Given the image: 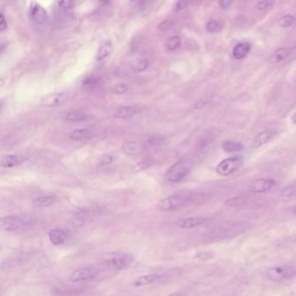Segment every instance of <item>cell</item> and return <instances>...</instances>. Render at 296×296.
<instances>
[{
	"instance_id": "7bdbcfd3",
	"label": "cell",
	"mask_w": 296,
	"mask_h": 296,
	"mask_svg": "<svg viewBox=\"0 0 296 296\" xmlns=\"http://www.w3.org/2000/svg\"><path fill=\"white\" fill-rule=\"evenodd\" d=\"M232 0H220L219 7L222 10H226L231 6Z\"/></svg>"
},
{
	"instance_id": "d6a6232c",
	"label": "cell",
	"mask_w": 296,
	"mask_h": 296,
	"mask_svg": "<svg viewBox=\"0 0 296 296\" xmlns=\"http://www.w3.org/2000/svg\"><path fill=\"white\" fill-rule=\"evenodd\" d=\"M57 2L59 8L64 12L71 9V5H72V0H57Z\"/></svg>"
},
{
	"instance_id": "f1b7e54d",
	"label": "cell",
	"mask_w": 296,
	"mask_h": 296,
	"mask_svg": "<svg viewBox=\"0 0 296 296\" xmlns=\"http://www.w3.org/2000/svg\"><path fill=\"white\" fill-rule=\"evenodd\" d=\"M207 31L210 33H217L221 31V25L216 20H210L206 25Z\"/></svg>"
},
{
	"instance_id": "5b68a950",
	"label": "cell",
	"mask_w": 296,
	"mask_h": 296,
	"mask_svg": "<svg viewBox=\"0 0 296 296\" xmlns=\"http://www.w3.org/2000/svg\"><path fill=\"white\" fill-rule=\"evenodd\" d=\"M32 220L21 216H8L0 217V228L6 231H16L30 225Z\"/></svg>"
},
{
	"instance_id": "4fadbf2b",
	"label": "cell",
	"mask_w": 296,
	"mask_h": 296,
	"mask_svg": "<svg viewBox=\"0 0 296 296\" xmlns=\"http://www.w3.org/2000/svg\"><path fill=\"white\" fill-rule=\"evenodd\" d=\"M48 234H49L50 241L55 246H59L64 243L68 237L67 232L59 228L51 229Z\"/></svg>"
},
{
	"instance_id": "1f68e13d",
	"label": "cell",
	"mask_w": 296,
	"mask_h": 296,
	"mask_svg": "<svg viewBox=\"0 0 296 296\" xmlns=\"http://www.w3.org/2000/svg\"><path fill=\"white\" fill-rule=\"evenodd\" d=\"M149 65H150L149 60L142 59V60H140V61L136 63V65H134L133 70L135 72H142V71H144L146 69L148 68Z\"/></svg>"
},
{
	"instance_id": "ab89813d",
	"label": "cell",
	"mask_w": 296,
	"mask_h": 296,
	"mask_svg": "<svg viewBox=\"0 0 296 296\" xmlns=\"http://www.w3.org/2000/svg\"><path fill=\"white\" fill-rule=\"evenodd\" d=\"M71 224L73 226L74 228L81 227V226L85 224V219H83V218H76V219L73 220V221L71 222Z\"/></svg>"
},
{
	"instance_id": "b9f144b4",
	"label": "cell",
	"mask_w": 296,
	"mask_h": 296,
	"mask_svg": "<svg viewBox=\"0 0 296 296\" xmlns=\"http://www.w3.org/2000/svg\"><path fill=\"white\" fill-rule=\"evenodd\" d=\"M172 25V22L170 20H164V21L161 22L159 25H158V29L159 30H167L168 28H170Z\"/></svg>"
},
{
	"instance_id": "f6af8a7d",
	"label": "cell",
	"mask_w": 296,
	"mask_h": 296,
	"mask_svg": "<svg viewBox=\"0 0 296 296\" xmlns=\"http://www.w3.org/2000/svg\"><path fill=\"white\" fill-rule=\"evenodd\" d=\"M146 0H130V2L132 4H135L136 6H139V5H142V4L144 3Z\"/></svg>"
},
{
	"instance_id": "3957f363",
	"label": "cell",
	"mask_w": 296,
	"mask_h": 296,
	"mask_svg": "<svg viewBox=\"0 0 296 296\" xmlns=\"http://www.w3.org/2000/svg\"><path fill=\"white\" fill-rule=\"evenodd\" d=\"M102 262L105 265L108 266L110 268L122 270L132 265L134 257L130 254L112 252V253L105 254L102 256Z\"/></svg>"
},
{
	"instance_id": "8fae6325",
	"label": "cell",
	"mask_w": 296,
	"mask_h": 296,
	"mask_svg": "<svg viewBox=\"0 0 296 296\" xmlns=\"http://www.w3.org/2000/svg\"><path fill=\"white\" fill-rule=\"evenodd\" d=\"M275 185V182L273 179L260 178V179L255 180L253 182L250 183L249 186V190L256 194L265 193L270 190Z\"/></svg>"
},
{
	"instance_id": "74e56055",
	"label": "cell",
	"mask_w": 296,
	"mask_h": 296,
	"mask_svg": "<svg viewBox=\"0 0 296 296\" xmlns=\"http://www.w3.org/2000/svg\"><path fill=\"white\" fill-rule=\"evenodd\" d=\"M188 5V0H178L177 3H176V5H175V7H174V11H175V12L182 11V10L187 8Z\"/></svg>"
},
{
	"instance_id": "2e32d148",
	"label": "cell",
	"mask_w": 296,
	"mask_h": 296,
	"mask_svg": "<svg viewBox=\"0 0 296 296\" xmlns=\"http://www.w3.org/2000/svg\"><path fill=\"white\" fill-rule=\"evenodd\" d=\"M164 278V275H145L139 276L133 282L135 287H143L147 286L149 284L154 283L157 281H160Z\"/></svg>"
},
{
	"instance_id": "f35d334b",
	"label": "cell",
	"mask_w": 296,
	"mask_h": 296,
	"mask_svg": "<svg viewBox=\"0 0 296 296\" xmlns=\"http://www.w3.org/2000/svg\"><path fill=\"white\" fill-rule=\"evenodd\" d=\"M269 7H270V2H269V0H262V1H260L259 3L256 5V8L258 10H261V11H265Z\"/></svg>"
},
{
	"instance_id": "4dcf8cb0",
	"label": "cell",
	"mask_w": 296,
	"mask_h": 296,
	"mask_svg": "<svg viewBox=\"0 0 296 296\" xmlns=\"http://www.w3.org/2000/svg\"><path fill=\"white\" fill-rule=\"evenodd\" d=\"M293 23H294V17L293 15H285L280 19V25L281 27H290L293 25Z\"/></svg>"
},
{
	"instance_id": "d590c367",
	"label": "cell",
	"mask_w": 296,
	"mask_h": 296,
	"mask_svg": "<svg viewBox=\"0 0 296 296\" xmlns=\"http://www.w3.org/2000/svg\"><path fill=\"white\" fill-rule=\"evenodd\" d=\"M146 143L150 147H157L158 145H160L162 143V138L160 136H151L148 140L146 141Z\"/></svg>"
},
{
	"instance_id": "83f0119b",
	"label": "cell",
	"mask_w": 296,
	"mask_h": 296,
	"mask_svg": "<svg viewBox=\"0 0 296 296\" xmlns=\"http://www.w3.org/2000/svg\"><path fill=\"white\" fill-rule=\"evenodd\" d=\"M181 44H182L181 38L178 36H173V37L168 38V40L165 43V46L169 51L174 52V51L180 48Z\"/></svg>"
},
{
	"instance_id": "836d02e7",
	"label": "cell",
	"mask_w": 296,
	"mask_h": 296,
	"mask_svg": "<svg viewBox=\"0 0 296 296\" xmlns=\"http://www.w3.org/2000/svg\"><path fill=\"white\" fill-rule=\"evenodd\" d=\"M112 90L117 95H122V94H124L128 90V86L125 83H118V84H116L113 87V90Z\"/></svg>"
},
{
	"instance_id": "e575fe53",
	"label": "cell",
	"mask_w": 296,
	"mask_h": 296,
	"mask_svg": "<svg viewBox=\"0 0 296 296\" xmlns=\"http://www.w3.org/2000/svg\"><path fill=\"white\" fill-rule=\"evenodd\" d=\"M113 161H114V158L111 155H104L99 160V165L100 166H106V165L112 164Z\"/></svg>"
},
{
	"instance_id": "30bf717a",
	"label": "cell",
	"mask_w": 296,
	"mask_h": 296,
	"mask_svg": "<svg viewBox=\"0 0 296 296\" xmlns=\"http://www.w3.org/2000/svg\"><path fill=\"white\" fill-rule=\"evenodd\" d=\"M213 220L212 217H188L184 219L180 220L176 223V226L182 229H191V228H198L201 226L205 225L210 223Z\"/></svg>"
},
{
	"instance_id": "4316f807",
	"label": "cell",
	"mask_w": 296,
	"mask_h": 296,
	"mask_svg": "<svg viewBox=\"0 0 296 296\" xmlns=\"http://www.w3.org/2000/svg\"><path fill=\"white\" fill-rule=\"evenodd\" d=\"M248 201L249 199L244 196H235L226 201L225 205L229 208H241L247 205Z\"/></svg>"
},
{
	"instance_id": "52a82bcc",
	"label": "cell",
	"mask_w": 296,
	"mask_h": 296,
	"mask_svg": "<svg viewBox=\"0 0 296 296\" xmlns=\"http://www.w3.org/2000/svg\"><path fill=\"white\" fill-rule=\"evenodd\" d=\"M242 164H243V159L240 156L226 158L217 164L216 171L217 174H219L220 176H229L239 170Z\"/></svg>"
},
{
	"instance_id": "7402d4cb",
	"label": "cell",
	"mask_w": 296,
	"mask_h": 296,
	"mask_svg": "<svg viewBox=\"0 0 296 296\" xmlns=\"http://www.w3.org/2000/svg\"><path fill=\"white\" fill-rule=\"evenodd\" d=\"M56 202V196L54 195H42L36 198L32 201L33 206L37 208H46L52 206Z\"/></svg>"
},
{
	"instance_id": "f546056e",
	"label": "cell",
	"mask_w": 296,
	"mask_h": 296,
	"mask_svg": "<svg viewBox=\"0 0 296 296\" xmlns=\"http://www.w3.org/2000/svg\"><path fill=\"white\" fill-rule=\"evenodd\" d=\"M296 186L294 183L285 187L281 191V194L284 198H291L295 194Z\"/></svg>"
},
{
	"instance_id": "c3c4849f",
	"label": "cell",
	"mask_w": 296,
	"mask_h": 296,
	"mask_svg": "<svg viewBox=\"0 0 296 296\" xmlns=\"http://www.w3.org/2000/svg\"><path fill=\"white\" fill-rule=\"evenodd\" d=\"M3 83H4L3 79H1V78H0V86H2V85H3Z\"/></svg>"
},
{
	"instance_id": "d6986e66",
	"label": "cell",
	"mask_w": 296,
	"mask_h": 296,
	"mask_svg": "<svg viewBox=\"0 0 296 296\" xmlns=\"http://www.w3.org/2000/svg\"><path fill=\"white\" fill-rule=\"evenodd\" d=\"M112 49H113V45L111 41H107L105 43L101 44V46L99 47L96 54V60L97 62H102L105 59H107L109 56L111 55L112 53Z\"/></svg>"
},
{
	"instance_id": "44dd1931",
	"label": "cell",
	"mask_w": 296,
	"mask_h": 296,
	"mask_svg": "<svg viewBox=\"0 0 296 296\" xmlns=\"http://www.w3.org/2000/svg\"><path fill=\"white\" fill-rule=\"evenodd\" d=\"M250 44L248 43H239L234 46L233 50V57L236 60L243 59L248 53H250Z\"/></svg>"
},
{
	"instance_id": "8992f818",
	"label": "cell",
	"mask_w": 296,
	"mask_h": 296,
	"mask_svg": "<svg viewBox=\"0 0 296 296\" xmlns=\"http://www.w3.org/2000/svg\"><path fill=\"white\" fill-rule=\"evenodd\" d=\"M295 276V269L291 266H276L266 271V278L270 281H281Z\"/></svg>"
},
{
	"instance_id": "7dc6e473",
	"label": "cell",
	"mask_w": 296,
	"mask_h": 296,
	"mask_svg": "<svg viewBox=\"0 0 296 296\" xmlns=\"http://www.w3.org/2000/svg\"><path fill=\"white\" fill-rule=\"evenodd\" d=\"M5 47H6V45H4L3 43H0V52H2L5 49Z\"/></svg>"
},
{
	"instance_id": "9a60e30c",
	"label": "cell",
	"mask_w": 296,
	"mask_h": 296,
	"mask_svg": "<svg viewBox=\"0 0 296 296\" xmlns=\"http://www.w3.org/2000/svg\"><path fill=\"white\" fill-rule=\"evenodd\" d=\"M70 138L74 141H84V140H90L96 136V133L93 130H87V129H79L71 131L69 134Z\"/></svg>"
},
{
	"instance_id": "60d3db41",
	"label": "cell",
	"mask_w": 296,
	"mask_h": 296,
	"mask_svg": "<svg viewBox=\"0 0 296 296\" xmlns=\"http://www.w3.org/2000/svg\"><path fill=\"white\" fill-rule=\"evenodd\" d=\"M7 29V20L5 19V16L0 13V32L5 31Z\"/></svg>"
},
{
	"instance_id": "484cf974",
	"label": "cell",
	"mask_w": 296,
	"mask_h": 296,
	"mask_svg": "<svg viewBox=\"0 0 296 296\" xmlns=\"http://www.w3.org/2000/svg\"><path fill=\"white\" fill-rule=\"evenodd\" d=\"M273 134L270 131H262L256 135V137L254 139V147L255 148H259L262 145L266 144L267 142H269V140L272 138Z\"/></svg>"
},
{
	"instance_id": "bcb514c9",
	"label": "cell",
	"mask_w": 296,
	"mask_h": 296,
	"mask_svg": "<svg viewBox=\"0 0 296 296\" xmlns=\"http://www.w3.org/2000/svg\"><path fill=\"white\" fill-rule=\"evenodd\" d=\"M4 106V101L3 100H1L0 99V111H2V108H3Z\"/></svg>"
},
{
	"instance_id": "ba28073f",
	"label": "cell",
	"mask_w": 296,
	"mask_h": 296,
	"mask_svg": "<svg viewBox=\"0 0 296 296\" xmlns=\"http://www.w3.org/2000/svg\"><path fill=\"white\" fill-rule=\"evenodd\" d=\"M98 275V269L93 266H87L76 269L70 275V280L72 282H80L92 280Z\"/></svg>"
},
{
	"instance_id": "cb8c5ba5",
	"label": "cell",
	"mask_w": 296,
	"mask_h": 296,
	"mask_svg": "<svg viewBox=\"0 0 296 296\" xmlns=\"http://www.w3.org/2000/svg\"><path fill=\"white\" fill-rule=\"evenodd\" d=\"M89 118H90V116L83 111H71L65 116V120L71 122V123L83 122V121L88 120Z\"/></svg>"
},
{
	"instance_id": "d4e9b609",
	"label": "cell",
	"mask_w": 296,
	"mask_h": 296,
	"mask_svg": "<svg viewBox=\"0 0 296 296\" xmlns=\"http://www.w3.org/2000/svg\"><path fill=\"white\" fill-rule=\"evenodd\" d=\"M83 287H74V286H62L53 288L54 293L57 294H77L83 293L84 291Z\"/></svg>"
},
{
	"instance_id": "9c48e42d",
	"label": "cell",
	"mask_w": 296,
	"mask_h": 296,
	"mask_svg": "<svg viewBox=\"0 0 296 296\" xmlns=\"http://www.w3.org/2000/svg\"><path fill=\"white\" fill-rule=\"evenodd\" d=\"M68 100V94L66 92H52L43 96L40 99L41 105L44 107H59L65 105Z\"/></svg>"
},
{
	"instance_id": "603a6c76",
	"label": "cell",
	"mask_w": 296,
	"mask_h": 296,
	"mask_svg": "<svg viewBox=\"0 0 296 296\" xmlns=\"http://www.w3.org/2000/svg\"><path fill=\"white\" fill-rule=\"evenodd\" d=\"M222 148L225 152L233 153V152H241L244 149L242 143L234 140H226L222 142Z\"/></svg>"
},
{
	"instance_id": "ffe728a7",
	"label": "cell",
	"mask_w": 296,
	"mask_h": 296,
	"mask_svg": "<svg viewBox=\"0 0 296 296\" xmlns=\"http://www.w3.org/2000/svg\"><path fill=\"white\" fill-rule=\"evenodd\" d=\"M292 51L293 49L287 48V47H283V48L276 50L275 53L272 54L270 62L272 64L281 63V61H283L284 59H287V57L290 55V53H292Z\"/></svg>"
},
{
	"instance_id": "ee69618b",
	"label": "cell",
	"mask_w": 296,
	"mask_h": 296,
	"mask_svg": "<svg viewBox=\"0 0 296 296\" xmlns=\"http://www.w3.org/2000/svg\"><path fill=\"white\" fill-rule=\"evenodd\" d=\"M212 256H213V254L210 253V252H200L195 256V257H198L201 260H208Z\"/></svg>"
},
{
	"instance_id": "ac0fdd59",
	"label": "cell",
	"mask_w": 296,
	"mask_h": 296,
	"mask_svg": "<svg viewBox=\"0 0 296 296\" xmlns=\"http://www.w3.org/2000/svg\"><path fill=\"white\" fill-rule=\"evenodd\" d=\"M137 111L138 110L135 106H122L115 111L113 116L116 118H119V119H126V118L133 117L134 115L136 114Z\"/></svg>"
},
{
	"instance_id": "8d00e7d4",
	"label": "cell",
	"mask_w": 296,
	"mask_h": 296,
	"mask_svg": "<svg viewBox=\"0 0 296 296\" xmlns=\"http://www.w3.org/2000/svg\"><path fill=\"white\" fill-rule=\"evenodd\" d=\"M151 166V164H150V162L148 161H142V162H140L138 164H136L134 167V171H136V172H140V171H142V170H144L145 169H147L148 167Z\"/></svg>"
},
{
	"instance_id": "5bb4252c",
	"label": "cell",
	"mask_w": 296,
	"mask_h": 296,
	"mask_svg": "<svg viewBox=\"0 0 296 296\" xmlns=\"http://www.w3.org/2000/svg\"><path fill=\"white\" fill-rule=\"evenodd\" d=\"M24 158L17 154L4 155L0 157V167L13 168L22 164Z\"/></svg>"
},
{
	"instance_id": "7a4b0ae2",
	"label": "cell",
	"mask_w": 296,
	"mask_h": 296,
	"mask_svg": "<svg viewBox=\"0 0 296 296\" xmlns=\"http://www.w3.org/2000/svg\"><path fill=\"white\" fill-rule=\"evenodd\" d=\"M248 226L243 222H234V223H225L219 226L209 233L210 240L222 241L226 239H230L236 235L242 234L247 230Z\"/></svg>"
},
{
	"instance_id": "6da1fadb",
	"label": "cell",
	"mask_w": 296,
	"mask_h": 296,
	"mask_svg": "<svg viewBox=\"0 0 296 296\" xmlns=\"http://www.w3.org/2000/svg\"><path fill=\"white\" fill-rule=\"evenodd\" d=\"M210 198V193L184 191L170 195L161 200L157 209L161 212H173L188 205L204 204Z\"/></svg>"
},
{
	"instance_id": "7c38bea8",
	"label": "cell",
	"mask_w": 296,
	"mask_h": 296,
	"mask_svg": "<svg viewBox=\"0 0 296 296\" xmlns=\"http://www.w3.org/2000/svg\"><path fill=\"white\" fill-rule=\"evenodd\" d=\"M31 19H33L37 25H44L48 21V13L46 10L39 6L38 4H33L30 11Z\"/></svg>"
},
{
	"instance_id": "277c9868",
	"label": "cell",
	"mask_w": 296,
	"mask_h": 296,
	"mask_svg": "<svg viewBox=\"0 0 296 296\" xmlns=\"http://www.w3.org/2000/svg\"><path fill=\"white\" fill-rule=\"evenodd\" d=\"M192 166L193 165L189 161H178L167 170L165 179L170 183H178L182 182L191 171Z\"/></svg>"
},
{
	"instance_id": "e0dca14e",
	"label": "cell",
	"mask_w": 296,
	"mask_h": 296,
	"mask_svg": "<svg viewBox=\"0 0 296 296\" xmlns=\"http://www.w3.org/2000/svg\"><path fill=\"white\" fill-rule=\"evenodd\" d=\"M122 151L129 157H135L141 153V145L136 141H126L122 145Z\"/></svg>"
}]
</instances>
